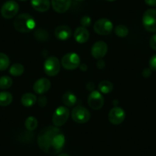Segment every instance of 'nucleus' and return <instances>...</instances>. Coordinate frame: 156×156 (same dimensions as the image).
<instances>
[{"label":"nucleus","instance_id":"obj_18","mask_svg":"<svg viewBox=\"0 0 156 156\" xmlns=\"http://www.w3.org/2000/svg\"><path fill=\"white\" fill-rule=\"evenodd\" d=\"M31 6L39 12H45L51 5L50 0H31Z\"/></svg>","mask_w":156,"mask_h":156},{"label":"nucleus","instance_id":"obj_9","mask_svg":"<svg viewBox=\"0 0 156 156\" xmlns=\"http://www.w3.org/2000/svg\"><path fill=\"white\" fill-rule=\"evenodd\" d=\"M94 29V31L100 35H107L110 34L113 29V25L109 19H100L95 22Z\"/></svg>","mask_w":156,"mask_h":156},{"label":"nucleus","instance_id":"obj_5","mask_svg":"<svg viewBox=\"0 0 156 156\" xmlns=\"http://www.w3.org/2000/svg\"><path fill=\"white\" fill-rule=\"evenodd\" d=\"M70 115V111L65 106H59L55 110L52 116V122L55 126H62L67 121Z\"/></svg>","mask_w":156,"mask_h":156},{"label":"nucleus","instance_id":"obj_37","mask_svg":"<svg viewBox=\"0 0 156 156\" xmlns=\"http://www.w3.org/2000/svg\"><path fill=\"white\" fill-rule=\"evenodd\" d=\"M79 67H80V70H81L82 71H83V72L87 71V66L86 64H81V65L80 64Z\"/></svg>","mask_w":156,"mask_h":156},{"label":"nucleus","instance_id":"obj_22","mask_svg":"<svg viewBox=\"0 0 156 156\" xmlns=\"http://www.w3.org/2000/svg\"><path fill=\"white\" fill-rule=\"evenodd\" d=\"M12 95L6 91L0 93V106H7L12 102Z\"/></svg>","mask_w":156,"mask_h":156},{"label":"nucleus","instance_id":"obj_11","mask_svg":"<svg viewBox=\"0 0 156 156\" xmlns=\"http://www.w3.org/2000/svg\"><path fill=\"white\" fill-rule=\"evenodd\" d=\"M88 105L93 109H100L104 104V99L100 91L94 90L88 97Z\"/></svg>","mask_w":156,"mask_h":156},{"label":"nucleus","instance_id":"obj_41","mask_svg":"<svg viewBox=\"0 0 156 156\" xmlns=\"http://www.w3.org/2000/svg\"><path fill=\"white\" fill-rule=\"evenodd\" d=\"M76 1H83V0H76Z\"/></svg>","mask_w":156,"mask_h":156},{"label":"nucleus","instance_id":"obj_31","mask_svg":"<svg viewBox=\"0 0 156 156\" xmlns=\"http://www.w3.org/2000/svg\"><path fill=\"white\" fill-rule=\"evenodd\" d=\"M37 103H38V105L41 107H44V106L47 105L48 103V100L46 98V97L44 96H41V97H39L38 100H37Z\"/></svg>","mask_w":156,"mask_h":156},{"label":"nucleus","instance_id":"obj_1","mask_svg":"<svg viewBox=\"0 0 156 156\" xmlns=\"http://www.w3.org/2000/svg\"><path fill=\"white\" fill-rule=\"evenodd\" d=\"M60 133L56 126H48L43 129L37 136V144L39 148L46 153L51 152V145L54 137Z\"/></svg>","mask_w":156,"mask_h":156},{"label":"nucleus","instance_id":"obj_40","mask_svg":"<svg viewBox=\"0 0 156 156\" xmlns=\"http://www.w3.org/2000/svg\"><path fill=\"white\" fill-rule=\"evenodd\" d=\"M19 1H26V0H19Z\"/></svg>","mask_w":156,"mask_h":156},{"label":"nucleus","instance_id":"obj_3","mask_svg":"<svg viewBox=\"0 0 156 156\" xmlns=\"http://www.w3.org/2000/svg\"><path fill=\"white\" fill-rule=\"evenodd\" d=\"M142 24L146 31L156 32V9H150L145 12L142 17Z\"/></svg>","mask_w":156,"mask_h":156},{"label":"nucleus","instance_id":"obj_34","mask_svg":"<svg viewBox=\"0 0 156 156\" xmlns=\"http://www.w3.org/2000/svg\"><path fill=\"white\" fill-rule=\"evenodd\" d=\"M106 66V64H105V61L103 60L100 59L97 61V67H98L99 69H103Z\"/></svg>","mask_w":156,"mask_h":156},{"label":"nucleus","instance_id":"obj_6","mask_svg":"<svg viewBox=\"0 0 156 156\" xmlns=\"http://www.w3.org/2000/svg\"><path fill=\"white\" fill-rule=\"evenodd\" d=\"M80 64V57L74 52L67 53L61 59V65L64 69L68 70L77 68Z\"/></svg>","mask_w":156,"mask_h":156},{"label":"nucleus","instance_id":"obj_4","mask_svg":"<svg viewBox=\"0 0 156 156\" xmlns=\"http://www.w3.org/2000/svg\"><path fill=\"white\" fill-rule=\"evenodd\" d=\"M72 119L77 123H86L90 119V112L87 108L82 106H76L72 109Z\"/></svg>","mask_w":156,"mask_h":156},{"label":"nucleus","instance_id":"obj_24","mask_svg":"<svg viewBox=\"0 0 156 156\" xmlns=\"http://www.w3.org/2000/svg\"><path fill=\"white\" fill-rule=\"evenodd\" d=\"M25 126L29 131H33L37 126V120L35 117L29 116L25 119Z\"/></svg>","mask_w":156,"mask_h":156},{"label":"nucleus","instance_id":"obj_35","mask_svg":"<svg viewBox=\"0 0 156 156\" xmlns=\"http://www.w3.org/2000/svg\"><path fill=\"white\" fill-rule=\"evenodd\" d=\"M86 87L88 90L90 91V92H92V91L94 90L95 85H94V83H93V82H89V83H87V84Z\"/></svg>","mask_w":156,"mask_h":156},{"label":"nucleus","instance_id":"obj_27","mask_svg":"<svg viewBox=\"0 0 156 156\" xmlns=\"http://www.w3.org/2000/svg\"><path fill=\"white\" fill-rule=\"evenodd\" d=\"M12 85V78L8 76H3L0 77V89L6 90L10 88Z\"/></svg>","mask_w":156,"mask_h":156},{"label":"nucleus","instance_id":"obj_20","mask_svg":"<svg viewBox=\"0 0 156 156\" xmlns=\"http://www.w3.org/2000/svg\"><path fill=\"white\" fill-rule=\"evenodd\" d=\"M76 97L73 94V93L67 91V92L64 93V95L62 97V101L68 107H71L73 106L76 103Z\"/></svg>","mask_w":156,"mask_h":156},{"label":"nucleus","instance_id":"obj_15","mask_svg":"<svg viewBox=\"0 0 156 156\" xmlns=\"http://www.w3.org/2000/svg\"><path fill=\"white\" fill-rule=\"evenodd\" d=\"M65 144V137L62 133H59L54 137L51 145V154H57L62 150Z\"/></svg>","mask_w":156,"mask_h":156},{"label":"nucleus","instance_id":"obj_29","mask_svg":"<svg viewBox=\"0 0 156 156\" xmlns=\"http://www.w3.org/2000/svg\"><path fill=\"white\" fill-rule=\"evenodd\" d=\"M80 24H81L82 27H83V28L89 27L91 24L90 17L88 16H83V17L81 18V19H80Z\"/></svg>","mask_w":156,"mask_h":156},{"label":"nucleus","instance_id":"obj_16","mask_svg":"<svg viewBox=\"0 0 156 156\" xmlns=\"http://www.w3.org/2000/svg\"><path fill=\"white\" fill-rule=\"evenodd\" d=\"M73 37L76 42L83 44L89 40L90 33L86 28H83L82 26L78 27L73 33Z\"/></svg>","mask_w":156,"mask_h":156},{"label":"nucleus","instance_id":"obj_33","mask_svg":"<svg viewBox=\"0 0 156 156\" xmlns=\"http://www.w3.org/2000/svg\"><path fill=\"white\" fill-rule=\"evenodd\" d=\"M151 71H152V70L150 68L144 69L143 71H142V76L145 78H148L151 75Z\"/></svg>","mask_w":156,"mask_h":156},{"label":"nucleus","instance_id":"obj_8","mask_svg":"<svg viewBox=\"0 0 156 156\" xmlns=\"http://www.w3.org/2000/svg\"><path fill=\"white\" fill-rule=\"evenodd\" d=\"M19 10V5L14 0H9L3 4L1 9V14L5 19H10L17 15Z\"/></svg>","mask_w":156,"mask_h":156},{"label":"nucleus","instance_id":"obj_7","mask_svg":"<svg viewBox=\"0 0 156 156\" xmlns=\"http://www.w3.org/2000/svg\"><path fill=\"white\" fill-rule=\"evenodd\" d=\"M61 70V63L56 57H50L44 64V70L49 76H56Z\"/></svg>","mask_w":156,"mask_h":156},{"label":"nucleus","instance_id":"obj_21","mask_svg":"<svg viewBox=\"0 0 156 156\" xmlns=\"http://www.w3.org/2000/svg\"><path fill=\"white\" fill-rule=\"evenodd\" d=\"M98 90L101 94H109L113 90V85L109 80H103L99 83Z\"/></svg>","mask_w":156,"mask_h":156},{"label":"nucleus","instance_id":"obj_25","mask_svg":"<svg viewBox=\"0 0 156 156\" xmlns=\"http://www.w3.org/2000/svg\"><path fill=\"white\" fill-rule=\"evenodd\" d=\"M34 37L39 41H45L48 38V32L44 28H38L34 32Z\"/></svg>","mask_w":156,"mask_h":156},{"label":"nucleus","instance_id":"obj_17","mask_svg":"<svg viewBox=\"0 0 156 156\" xmlns=\"http://www.w3.org/2000/svg\"><path fill=\"white\" fill-rule=\"evenodd\" d=\"M71 29L67 25H60L57 27L55 31V35L58 40L65 41L71 36Z\"/></svg>","mask_w":156,"mask_h":156},{"label":"nucleus","instance_id":"obj_36","mask_svg":"<svg viewBox=\"0 0 156 156\" xmlns=\"http://www.w3.org/2000/svg\"><path fill=\"white\" fill-rule=\"evenodd\" d=\"M144 1L149 6H156V0H144Z\"/></svg>","mask_w":156,"mask_h":156},{"label":"nucleus","instance_id":"obj_10","mask_svg":"<svg viewBox=\"0 0 156 156\" xmlns=\"http://www.w3.org/2000/svg\"><path fill=\"white\" fill-rule=\"evenodd\" d=\"M109 122L113 125H119L124 121L126 118L125 111L121 107L115 106L110 109L108 115Z\"/></svg>","mask_w":156,"mask_h":156},{"label":"nucleus","instance_id":"obj_14","mask_svg":"<svg viewBox=\"0 0 156 156\" xmlns=\"http://www.w3.org/2000/svg\"><path fill=\"white\" fill-rule=\"evenodd\" d=\"M51 3L56 12L64 13L70 9L71 0H51Z\"/></svg>","mask_w":156,"mask_h":156},{"label":"nucleus","instance_id":"obj_23","mask_svg":"<svg viewBox=\"0 0 156 156\" xmlns=\"http://www.w3.org/2000/svg\"><path fill=\"white\" fill-rule=\"evenodd\" d=\"M24 70H25L24 66L22 64H19V63H16V64H12L11 66L9 69V73L12 76H19L24 73Z\"/></svg>","mask_w":156,"mask_h":156},{"label":"nucleus","instance_id":"obj_39","mask_svg":"<svg viewBox=\"0 0 156 156\" xmlns=\"http://www.w3.org/2000/svg\"><path fill=\"white\" fill-rule=\"evenodd\" d=\"M106 1H108V2H113L115 0H106Z\"/></svg>","mask_w":156,"mask_h":156},{"label":"nucleus","instance_id":"obj_38","mask_svg":"<svg viewBox=\"0 0 156 156\" xmlns=\"http://www.w3.org/2000/svg\"><path fill=\"white\" fill-rule=\"evenodd\" d=\"M58 156H70V155H69V154H66V153H63V154H59Z\"/></svg>","mask_w":156,"mask_h":156},{"label":"nucleus","instance_id":"obj_2","mask_svg":"<svg viewBox=\"0 0 156 156\" xmlns=\"http://www.w3.org/2000/svg\"><path fill=\"white\" fill-rule=\"evenodd\" d=\"M35 20L31 15L22 13L15 19L14 27L19 32L28 33L35 28Z\"/></svg>","mask_w":156,"mask_h":156},{"label":"nucleus","instance_id":"obj_13","mask_svg":"<svg viewBox=\"0 0 156 156\" xmlns=\"http://www.w3.org/2000/svg\"><path fill=\"white\" fill-rule=\"evenodd\" d=\"M51 88V81L47 78H40L33 86V90L37 94H45L46 92L50 90Z\"/></svg>","mask_w":156,"mask_h":156},{"label":"nucleus","instance_id":"obj_32","mask_svg":"<svg viewBox=\"0 0 156 156\" xmlns=\"http://www.w3.org/2000/svg\"><path fill=\"white\" fill-rule=\"evenodd\" d=\"M150 47L153 49V50L156 51V34H153L150 38L149 41Z\"/></svg>","mask_w":156,"mask_h":156},{"label":"nucleus","instance_id":"obj_19","mask_svg":"<svg viewBox=\"0 0 156 156\" xmlns=\"http://www.w3.org/2000/svg\"><path fill=\"white\" fill-rule=\"evenodd\" d=\"M36 100H37V97L34 94H31V93H26L22 97L21 103L25 107H29L36 103Z\"/></svg>","mask_w":156,"mask_h":156},{"label":"nucleus","instance_id":"obj_12","mask_svg":"<svg viewBox=\"0 0 156 156\" xmlns=\"http://www.w3.org/2000/svg\"><path fill=\"white\" fill-rule=\"evenodd\" d=\"M108 51L107 44L103 41H99L94 43L91 48V55L95 59H102L106 55Z\"/></svg>","mask_w":156,"mask_h":156},{"label":"nucleus","instance_id":"obj_26","mask_svg":"<svg viewBox=\"0 0 156 156\" xmlns=\"http://www.w3.org/2000/svg\"><path fill=\"white\" fill-rule=\"evenodd\" d=\"M9 58L5 54L0 53V70L3 71L9 67Z\"/></svg>","mask_w":156,"mask_h":156},{"label":"nucleus","instance_id":"obj_30","mask_svg":"<svg viewBox=\"0 0 156 156\" xmlns=\"http://www.w3.org/2000/svg\"><path fill=\"white\" fill-rule=\"evenodd\" d=\"M149 68L151 70L156 71V54L151 56L149 60Z\"/></svg>","mask_w":156,"mask_h":156},{"label":"nucleus","instance_id":"obj_28","mask_svg":"<svg viewBox=\"0 0 156 156\" xmlns=\"http://www.w3.org/2000/svg\"><path fill=\"white\" fill-rule=\"evenodd\" d=\"M115 33L118 37H125L128 35L129 29L125 25H119L115 28Z\"/></svg>","mask_w":156,"mask_h":156}]
</instances>
